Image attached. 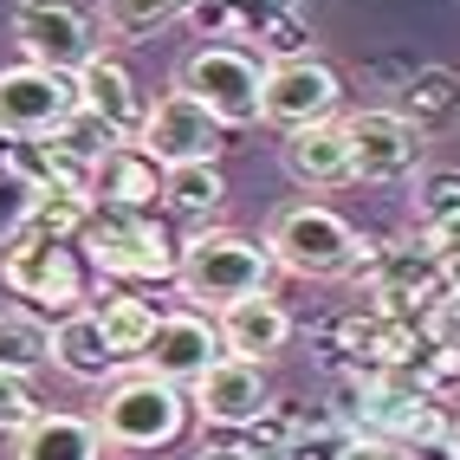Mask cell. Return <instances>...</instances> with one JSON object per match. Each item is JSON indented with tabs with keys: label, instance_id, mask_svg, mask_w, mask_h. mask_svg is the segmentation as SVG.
Returning <instances> with one entry per match:
<instances>
[{
	"label": "cell",
	"instance_id": "obj_1",
	"mask_svg": "<svg viewBox=\"0 0 460 460\" xmlns=\"http://www.w3.org/2000/svg\"><path fill=\"white\" fill-rule=\"evenodd\" d=\"M272 253L260 240L234 234V227H201L175 247V286L181 298H195L201 312H227L234 298H260L272 292Z\"/></svg>",
	"mask_w": 460,
	"mask_h": 460
},
{
	"label": "cell",
	"instance_id": "obj_2",
	"mask_svg": "<svg viewBox=\"0 0 460 460\" xmlns=\"http://www.w3.org/2000/svg\"><path fill=\"white\" fill-rule=\"evenodd\" d=\"M91 421H98L104 447H117V454H156V447L181 441L189 395L163 376H149V370H124L117 383H104V402Z\"/></svg>",
	"mask_w": 460,
	"mask_h": 460
},
{
	"label": "cell",
	"instance_id": "obj_3",
	"mask_svg": "<svg viewBox=\"0 0 460 460\" xmlns=\"http://www.w3.org/2000/svg\"><path fill=\"white\" fill-rule=\"evenodd\" d=\"M357 247H363L357 227L337 208H324V201H292V208L272 214V227H266L272 266L298 272V279H344Z\"/></svg>",
	"mask_w": 460,
	"mask_h": 460
},
{
	"label": "cell",
	"instance_id": "obj_4",
	"mask_svg": "<svg viewBox=\"0 0 460 460\" xmlns=\"http://www.w3.org/2000/svg\"><path fill=\"white\" fill-rule=\"evenodd\" d=\"M260 84H266V66L247 46H227V40L221 46H195L175 66V91H189L195 104H208V117L221 130L260 124Z\"/></svg>",
	"mask_w": 460,
	"mask_h": 460
},
{
	"label": "cell",
	"instance_id": "obj_5",
	"mask_svg": "<svg viewBox=\"0 0 460 460\" xmlns=\"http://www.w3.org/2000/svg\"><path fill=\"white\" fill-rule=\"evenodd\" d=\"M0 286L13 298H26V312H58L72 318L84 312V266L66 240H46V234H13L0 247Z\"/></svg>",
	"mask_w": 460,
	"mask_h": 460
},
{
	"label": "cell",
	"instance_id": "obj_6",
	"mask_svg": "<svg viewBox=\"0 0 460 460\" xmlns=\"http://www.w3.org/2000/svg\"><path fill=\"white\" fill-rule=\"evenodd\" d=\"M84 253L111 279H175V240L156 227V214H124V208H91Z\"/></svg>",
	"mask_w": 460,
	"mask_h": 460
},
{
	"label": "cell",
	"instance_id": "obj_7",
	"mask_svg": "<svg viewBox=\"0 0 460 460\" xmlns=\"http://www.w3.org/2000/svg\"><path fill=\"white\" fill-rule=\"evenodd\" d=\"M337 98H344V78H337L324 58H279L266 66V84H260V124L272 130H305V124H331L337 117Z\"/></svg>",
	"mask_w": 460,
	"mask_h": 460
},
{
	"label": "cell",
	"instance_id": "obj_8",
	"mask_svg": "<svg viewBox=\"0 0 460 460\" xmlns=\"http://www.w3.org/2000/svg\"><path fill=\"white\" fill-rule=\"evenodd\" d=\"M78 117V84L66 72H46V66H7L0 72V137L13 143H40L58 124Z\"/></svg>",
	"mask_w": 460,
	"mask_h": 460
},
{
	"label": "cell",
	"instance_id": "obj_9",
	"mask_svg": "<svg viewBox=\"0 0 460 460\" xmlns=\"http://www.w3.org/2000/svg\"><path fill=\"white\" fill-rule=\"evenodd\" d=\"M221 124L208 117V104H195L189 91H163L137 124V149L156 169H181V163H214L221 156Z\"/></svg>",
	"mask_w": 460,
	"mask_h": 460
},
{
	"label": "cell",
	"instance_id": "obj_10",
	"mask_svg": "<svg viewBox=\"0 0 460 460\" xmlns=\"http://www.w3.org/2000/svg\"><path fill=\"white\" fill-rule=\"evenodd\" d=\"M13 40L26 52V66H46V72H78L98 40H91V20L72 7V0H20L13 7Z\"/></svg>",
	"mask_w": 460,
	"mask_h": 460
},
{
	"label": "cell",
	"instance_id": "obj_11",
	"mask_svg": "<svg viewBox=\"0 0 460 460\" xmlns=\"http://www.w3.org/2000/svg\"><path fill=\"white\" fill-rule=\"evenodd\" d=\"M221 357H227V350H221L214 318H201V312H163L156 331H149V344H143V357H137V370L163 376V383H175V389H195Z\"/></svg>",
	"mask_w": 460,
	"mask_h": 460
},
{
	"label": "cell",
	"instance_id": "obj_12",
	"mask_svg": "<svg viewBox=\"0 0 460 460\" xmlns=\"http://www.w3.org/2000/svg\"><path fill=\"white\" fill-rule=\"evenodd\" d=\"M350 130V175L357 181H409L428 163V137L402 124L395 111H357L344 117Z\"/></svg>",
	"mask_w": 460,
	"mask_h": 460
},
{
	"label": "cell",
	"instance_id": "obj_13",
	"mask_svg": "<svg viewBox=\"0 0 460 460\" xmlns=\"http://www.w3.org/2000/svg\"><path fill=\"white\" fill-rule=\"evenodd\" d=\"M189 402L208 428H253L266 421L272 395H266V363H247V357H221L214 370L189 389Z\"/></svg>",
	"mask_w": 460,
	"mask_h": 460
},
{
	"label": "cell",
	"instance_id": "obj_14",
	"mask_svg": "<svg viewBox=\"0 0 460 460\" xmlns=\"http://www.w3.org/2000/svg\"><path fill=\"white\" fill-rule=\"evenodd\" d=\"M214 331H221V350L227 357H247V363H266L292 344V312L272 292L260 298H234L227 312H214Z\"/></svg>",
	"mask_w": 460,
	"mask_h": 460
},
{
	"label": "cell",
	"instance_id": "obj_15",
	"mask_svg": "<svg viewBox=\"0 0 460 460\" xmlns=\"http://www.w3.org/2000/svg\"><path fill=\"white\" fill-rule=\"evenodd\" d=\"M279 163H286V175L298 181V189H344V181H357L350 175V130L337 124H305V130H292L286 137V149H279Z\"/></svg>",
	"mask_w": 460,
	"mask_h": 460
},
{
	"label": "cell",
	"instance_id": "obj_16",
	"mask_svg": "<svg viewBox=\"0 0 460 460\" xmlns=\"http://www.w3.org/2000/svg\"><path fill=\"white\" fill-rule=\"evenodd\" d=\"M52 370H66L72 383H117L130 363L111 350V337H104L98 312L84 305V312H72V318L52 324Z\"/></svg>",
	"mask_w": 460,
	"mask_h": 460
},
{
	"label": "cell",
	"instance_id": "obj_17",
	"mask_svg": "<svg viewBox=\"0 0 460 460\" xmlns=\"http://www.w3.org/2000/svg\"><path fill=\"white\" fill-rule=\"evenodd\" d=\"M72 84H78V111L84 117H98V124H111L117 137H130L137 124H143V98H137V78L117 66V58H104V52H91L84 66L72 72Z\"/></svg>",
	"mask_w": 460,
	"mask_h": 460
},
{
	"label": "cell",
	"instance_id": "obj_18",
	"mask_svg": "<svg viewBox=\"0 0 460 460\" xmlns=\"http://www.w3.org/2000/svg\"><path fill=\"white\" fill-rule=\"evenodd\" d=\"M163 201V169L143 156L137 143L104 149V163L91 169V208H124V214H149Z\"/></svg>",
	"mask_w": 460,
	"mask_h": 460
},
{
	"label": "cell",
	"instance_id": "obj_19",
	"mask_svg": "<svg viewBox=\"0 0 460 460\" xmlns=\"http://www.w3.org/2000/svg\"><path fill=\"white\" fill-rule=\"evenodd\" d=\"M13 460H104V435H98V421H91V415L40 409L13 435Z\"/></svg>",
	"mask_w": 460,
	"mask_h": 460
},
{
	"label": "cell",
	"instance_id": "obj_20",
	"mask_svg": "<svg viewBox=\"0 0 460 460\" xmlns=\"http://www.w3.org/2000/svg\"><path fill=\"white\" fill-rule=\"evenodd\" d=\"M402 124H415L421 137H441L460 124V72L447 66H421L409 84H402V104H395Z\"/></svg>",
	"mask_w": 460,
	"mask_h": 460
},
{
	"label": "cell",
	"instance_id": "obj_21",
	"mask_svg": "<svg viewBox=\"0 0 460 460\" xmlns=\"http://www.w3.org/2000/svg\"><path fill=\"white\" fill-rule=\"evenodd\" d=\"M98 324H104V337H111V350L137 370V357H143V344H149V331H156V305L149 298H137V292H98Z\"/></svg>",
	"mask_w": 460,
	"mask_h": 460
},
{
	"label": "cell",
	"instance_id": "obj_22",
	"mask_svg": "<svg viewBox=\"0 0 460 460\" xmlns=\"http://www.w3.org/2000/svg\"><path fill=\"white\" fill-rule=\"evenodd\" d=\"M40 363H52V324L26 305H0V370L33 376Z\"/></svg>",
	"mask_w": 460,
	"mask_h": 460
},
{
	"label": "cell",
	"instance_id": "obj_23",
	"mask_svg": "<svg viewBox=\"0 0 460 460\" xmlns=\"http://www.w3.org/2000/svg\"><path fill=\"white\" fill-rule=\"evenodd\" d=\"M163 201L189 221H208L214 208L227 201V175L214 163H181V169H163Z\"/></svg>",
	"mask_w": 460,
	"mask_h": 460
},
{
	"label": "cell",
	"instance_id": "obj_24",
	"mask_svg": "<svg viewBox=\"0 0 460 460\" xmlns=\"http://www.w3.org/2000/svg\"><path fill=\"white\" fill-rule=\"evenodd\" d=\"M201 0H104V33L111 40H149L163 26L189 20Z\"/></svg>",
	"mask_w": 460,
	"mask_h": 460
},
{
	"label": "cell",
	"instance_id": "obj_25",
	"mask_svg": "<svg viewBox=\"0 0 460 460\" xmlns=\"http://www.w3.org/2000/svg\"><path fill=\"white\" fill-rule=\"evenodd\" d=\"M26 234H46V240H84L91 227V201L84 195H66V189H33V201H26Z\"/></svg>",
	"mask_w": 460,
	"mask_h": 460
},
{
	"label": "cell",
	"instance_id": "obj_26",
	"mask_svg": "<svg viewBox=\"0 0 460 460\" xmlns=\"http://www.w3.org/2000/svg\"><path fill=\"white\" fill-rule=\"evenodd\" d=\"M415 221H421V240L460 227V169H421V181H415Z\"/></svg>",
	"mask_w": 460,
	"mask_h": 460
},
{
	"label": "cell",
	"instance_id": "obj_27",
	"mask_svg": "<svg viewBox=\"0 0 460 460\" xmlns=\"http://www.w3.org/2000/svg\"><path fill=\"white\" fill-rule=\"evenodd\" d=\"M33 415H40L33 376H7V370H0V435H20Z\"/></svg>",
	"mask_w": 460,
	"mask_h": 460
},
{
	"label": "cell",
	"instance_id": "obj_28",
	"mask_svg": "<svg viewBox=\"0 0 460 460\" xmlns=\"http://www.w3.org/2000/svg\"><path fill=\"white\" fill-rule=\"evenodd\" d=\"M331 460H402V454H395L389 441H376V435H350V441L337 447Z\"/></svg>",
	"mask_w": 460,
	"mask_h": 460
},
{
	"label": "cell",
	"instance_id": "obj_29",
	"mask_svg": "<svg viewBox=\"0 0 460 460\" xmlns=\"http://www.w3.org/2000/svg\"><path fill=\"white\" fill-rule=\"evenodd\" d=\"M441 260V279H447V292L460 298V247H447V253H435Z\"/></svg>",
	"mask_w": 460,
	"mask_h": 460
},
{
	"label": "cell",
	"instance_id": "obj_30",
	"mask_svg": "<svg viewBox=\"0 0 460 460\" xmlns=\"http://www.w3.org/2000/svg\"><path fill=\"white\" fill-rule=\"evenodd\" d=\"M195 460H253V447H201Z\"/></svg>",
	"mask_w": 460,
	"mask_h": 460
},
{
	"label": "cell",
	"instance_id": "obj_31",
	"mask_svg": "<svg viewBox=\"0 0 460 460\" xmlns=\"http://www.w3.org/2000/svg\"><path fill=\"white\" fill-rule=\"evenodd\" d=\"M447 454H454V460H460V421H454V428H447Z\"/></svg>",
	"mask_w": 460,
	"mask_h": 460
}]
</instances>
